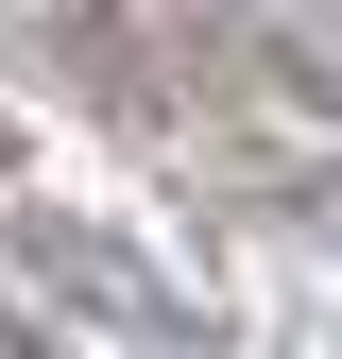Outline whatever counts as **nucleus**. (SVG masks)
Here are the masks:
<instances>
[{
  "label": "nucleus",
  "instance_id": "3",
  "mask_svg": "<svg viewBox=\"0 0 342 359\" xmlns=\"http://www.w3.org/2000/svg\"><path fill=\"white\" fill-rule=\"evenodd\" d=\"M0 342H18V325H0Z\"/></svg>",
  "mask_w": 342,
  "mask_h": 359
},
{
  "label": "nucleus",
  "instance_id": "1",
  "mask_svg": "<svg viewBox=\"0 0 342 359\" xmlns=\"http://www.w3.org/2000/svg\"><path fill=\"white\" fill-rule=\"evenodd\" d=\"M0 240H18L34 274L69 291V308H103V325H137V342H189V308H171V274H154L137 240H103L86 205H52V189H34V154H0Z\"/></svg>",
  "mask_w": 342,
  "mask_h": 359
},
{
  "label": "nucleus",
  "instance_id": "2",
  "mask_svg": "<svg viewBox=\"0 0 342 359\" xmlns=\"http://www.w3.org/2000/svg\"><path fill=\"white\" fill-rule=\"evenodd\" d=\"M308 222H325V240H342V205H308Z\"/></svg>",
  "mask_w": 342,
  "mask_h": 359
}]
</instances>
